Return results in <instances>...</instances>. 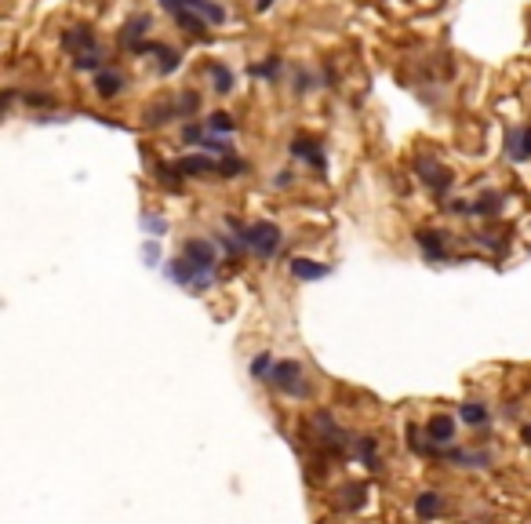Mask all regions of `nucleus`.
Listing matches in <instances>:
<instances>
[{
	"label": "nucleus",
	"instance_id": "nucleus-1",
	"mask_svg": "<svg viewBox=\"0 0 531 524\" xmlns=\"http://www.w3.org/2000/svg\"><path fill=\"white\" fill-rule=\"evenodd\" d=\"M266 383H269L273 390H280L284 397H291V400H306L309 393H313V383L306 379V372H302L299 360H277Z\"/></svg>",
	"mask_w": 531,
	"mask_h": 524
},
{
	"label": "nucleus",
	"instance_id": "nucleus-2",
	"mask_svg": "<svg viewBox=\"0 0 531 524\" xmlns=\"http://www.w3.org/2000/svg\"><path fill=\"white\" fill-rule=\"evenodd\" d=\"M280 240H284V233H280L273 223H252V226H247V237H244V244L259 259H273L277 248H280Z\"/></svg>",
	"mask_w": 531,
	"mask_h": 524
},
{
	"label": "nucleus",
	"instance_id": "nucleus-3",
	"mask_svg": "<svg viewBox=\"0 0 531 524\" xmlns=\"http://www.w3.org/2000/svg\"><path fill=\"white\" fill-rule=\"evenodd\" d=\"M415 171H419V178L426 182L433 193H448L451 182H455V175H451L441 161H433V157H419V161H415Z\"/></svg>",
	"mask_w": 531,
	"mask_h": 524
},
{
	"label": "nucleus",
	"instance_id": "nucleus-4",
	"mask_svg": "<svg viewBox=\"0 0 531 524\" xmlns=\"http://www.w3.org/2000/svg\"><path fill=\"white\" fill-rule=\"evenodd\" d=\"M182 255L190 259L200 273H211L215 266H218V248H215V240H200V237H193V240H186V248H182Z\"/></svg>",
	"mask_w": 531,
	"mask_h": 524
},
{
	"label": "nucleus",
	"instance_id": "nucleus-5",
	"mask_svg": "<svg viewBox=\"0 0 531 524\" xmlns=\"http://www.w3.org/2000/svg\"><path fill=\"white\" fill-rule=\"evenodd\" d=\"M62 48L73 51V55H87V51H99V37H95V29H87V26H70L66 33H62Z\"/></svg>",
	"mask_w": 531,
	"mask_h": 524
},
{
	"label": "nucleus",
	"instance_id": "nucleus-6",
	"mask_svg": "<svg viewBox=\"0 0 531 524\" xmlns=\"http://www.w3.org/2000/svg\"><path fill=\"white\" fill-rule=\"evenodd\" d=\"M175 117H178L175 99H164V102H153V106L142 109V124H146V128H164V124H171Z\"/></svg>",
	"mask_w": 531,
	"mask_h": 524
},
{
	"label": "nucleus",
	"instance_id": "nucleus-7",
	"mask_svg": "<svg viewBox=\"0 0 531 524\" xmlns=\"http://www.w3.org/2000/svg\"><path fill=\"white\" fill-rule=\"evenodd\" d=\"M175 168H178V175H182V178H200V175L218 171V164H215L211 157H204V153H190V157H178V161H175Z\"/></svg>",
	"mask_w": 531,
	"mask_h": 524
},
{
	"label": "nucleus",
	"instance_id": "nucleus-8",
	"mask_svg": "<svg viewBox=\"0 0 531 524\" xmlns=\"http://www.w3.org/2000/svg\"><path fill=\"white\" fill-rule=\"evenodd\" d=\"M426 437L441 448V444H451L455 441V419L451 415H433L429 422H426Z\"/></svg>",
	"mask_w": 531,
	"mask_h": 524
},
{
	"label": "nucleus",
	"instance_id": "nucleus-9",
	"mask_svg": "<svg viewBox=\"0 0 531 524\" xmlns=\"http://www.w3.org/2000/svg\"><path fill=\"white\" fill-rule=\"evenodd\" d=\"M415 240H419V248L426 252V259H433V262L448 259V244H444V233H436V230H419V233H415Z\"/></svg>",
	"mask_w": 531,
	"mask_h": 524
},
{
	"label": "nucleus",
	"instance_id": "nucleus-10",
	"mask_svg": "<svg viewBox=\"0 0 531 524\" xmlns=\"http://www.w3.org/2000/svg\"><path fill=\"white\" fill-rule=\"evenodd\" d=\"M95 91H99V95L102 99H117L120 95V91H124V73L120 70H99L95 73Z\"/></svg>",
	"mask_w": 531,
	"mask_h": 524
},
{
	"label": "nucleus",
	"instance_id": "nucleus-11",
	"mask_svg": "<svg viewBox=\"0 0 531 524\" xmlns=\"http://www.w3.org/2000/svg\"><path fill=\"white\" fill-rule=\"evenodd\" d=\"M448 462H455V466H466V470H481V466H491V455L488 451H462V448H448L444 451Z\"/></svg>",
	"mask_w": 531,
	"mask_h": 524
},
{
	"label": "nucleus",
	"instance_id": "nucleus-12",
	"mask_svg": "<svg viewBox=\"0 0 531 524\" xmlns=\"http://www.w3.org/2000/svg\"><path fill=\"white\" fill-rule=\"evenodd\" d=\"M146 29H149V15H139V18H132L128 26L120 29V48L135 51V48L142 44V37H146Z\"/></svg>",
	"mask_w": 531,
	"mask_h": 524
},
{
	"label": "nucleus",
	"instance_id": "nucleus-13",
	"mask_svg": "<svg viewBox=\"0 0 531 524\" xmlns=\"http://www.w3.org/2000/svg\"><path fill=\"white\" fill-rule=\"evenodd\" d=\"M328 273H331V266H321L313 259H291V277H299V281H321Z\"/></svg>",
	"mask_w": 531,
	"mask_h": 524
},
{
	"label": "nucleus",
	"instance_id": "nucleus-14",
	"mask_svg": "<svg viewBox=\"0 0 531 524\" xmlns=\"http://www.w3.org/2000/svg\"><path fill=\"white\" fill-rule=\"evenodd\" d=\"M441 510H444V496H441V491H422V496L415 499V513L422 520H433Z\"/></svg>",
	"mask_w": 531,
	"mask_h": 524
},
{
	"label": "nucleus",
	"instance_id": "nucleus-15",
	"mask_svg": "<svg viewBox=\"0 0 531 524\" xmlns=\"http://www.w3.org/2000/svg\"><path fill=\"white\" fill-rule=\"evenodd\" d=\"M291 153H295V157H306L309 164H313V168H328V161H324V149L317 146V142H306V139H295L291 142Z\"/></svg>",
	"mask_w": 531,
	"mask_h": 524
},
{
	"label": "nucleus",
	"instance_id": "nucleus-16",
	"mask_svg": "<svg viewBox=\"0 0 531 524\" xmlns=\"http://www.w3.org/2000/svg\"><path fill=\"white\" fill-rule=\"evenodd\" d=\"M190 8H193L208 26H222V22H226V8L215 4V0H190Z\"/></svg>",
	"mask_w": 531,
	"mask_h": 524
},
{
	"label": "nucleus",
	"instance_id": "nucleus-17",
	"mask_svg": "<svg viewBox=\"0 0 531 524\" xmlns=\"http://www.w3.org/2000/svg\"><path fill=\"white\" fill-rule=\"evenodd\" d=\"M503 211V193H495V190H488L484 197H477L473 204H470V215H481V219H488V215H498Z\"/></svg>",
	"mask_w": 531,
	"mask_h": 524
},
{
	"label": "nucleus",
	"instance_id": "nucleus-18",
	"mask_svg": "<svg viewBox=\"0 0 531 524\" xmlns=\"http://www.w3.org/2000/svg\"><path fill=\"white\" fill-rule=\"evenodd\" d=\"M208 73H211V84H215L218 95H230V91H233V73H230V66H226V63H211Z\"/></svg>",
	"mask_w": 531,
	"mask_h": 524
},
{
	"label": "nucleus",
	"instance_id": "nucleus-19",
	"mask_svg": "<svg viewBox=\"0 0 531 524\" xmlns=\"http://www.w3.org/2000/svg\"><path fill=\"white\" fill-rule=\"evenodd\" d=\"M153 55L161 58V63H157V70H161V73H175V70L182 66V51H175V48L157 44V48H153Z\"/></svg>",
	"mask_w": 531,
	"mask_h": 524
},
{
	"label": "nucleus",
	"instance_id": "nucleus-20",
	"mask_svg": "<svg viewBox=\"0 0 531 524\" xmlns=\"http://www.w3.org/2000/svg\"><path fill=\"white\" fill-rule=\"evenodd\" d=\"M208 132H215V135H233V128H237V120L226 113V109H218V113H211L208 117V124H204Z\"/></svg>",
	"mask_w": 531,
	"mask_h": 524
},
{
	"label": "nucleus",
	"instance_id": "nucleus-21",
	"mask_svg": "<svg viewBox=\"0 0 531 524\" xmlns=\"http://www.w3.org/2000/svg\"><path fill=\"white\" fill-rule=\"evenodd\" d=\"M73 66H77L80 73H99V70H106V58H102V51H87V55H77V58H73Z\"/></svg>",
	"mask_w": 531,
	"mask_h": 524
},
{
	"label": "nucleus",
	"instance_id": "nucleus-22",
	"mask_svg": "<svg viewBox=\"0 0 531 524\" xmlns=\"http://www.w3.org/2000/svg\"><path fill=\"white\" fill-rule=\"evenodd\" d=\"M175 106H178V117H197L200 113V95L197 91H182V95L175 99Z\"/></svg>",
	"mask_w": 531,
	"mask_h": 524
},
{
	"label": "nucleus",
	"instance_id": "nucleus-23",
	"mask_svg": "<svg viewBox=\"0 0 531 524\" xmlns=\"http://www.w3.org/2000/svg\"><path fill=\"white\" fill-rule=\"evenodd\" d=\"M280 66H284V58H266V63H255L252 66V77H259V80H273L277 73H280Z\"/></svg>",
	"mask_w": 531,
	"mask_h": 524
},
{
	"label": "nucleus",
	"instance_id": "nucleus-24",
	"mask_svg": "<svg viewBox=\"0 0 531 524\" xmlns=\"http://www.w3.org/2000/svg\"><path fill=\"white\" fill-rule=\"evenodd\" d=\"M375 451H379V441L375 437H357V459L371 470H375Z\"/></svg>",
	"mask_w": 531,
	"mask_h": 524
},
{
	"label": "nucleus",
	"instance_id": "nucleus-25",
	"mask_svg": "<svg viewBox=\"0 0 531 524\" xmlns=\"http://www.w3.org/2000/svg\"><path fill=\"white\" fill-rule=\"evenodd\" d=\"M200 149H204V153H215V157H233V146H230L226 139H218V135H215V139L204 135V139H200Z\"/></svg>",
	"mask_w": 531,
	"mask_h": 524
},
{
	"label": "nucleus",
	"instance_id": "nucleus-26",
	"mask_svg": "<svg viewBox=\"0 0 531 524\" xmlns=\"http://www.w3.org/2000/svg\"><path fill=\"white\" fill-rule=\"evenodd\" d=\"M458 415H462V422H470V426H484L488 422V408L484 405H462Z\"/></svg>",
	"mask_w": 531,
	"mask_h": 524
},
{
	"label": "nucleus",
	"instance_id": "nucleus-27",
	"mask_svg": "<svg viewBox=\"0 0 531 524\" xmlns=\"http://www.w3.org/2000/svg\"><path fill=\"white\" fill-rule=\"evenodd\" d=\"M269 372H273V357H269V353H259V357L252 360V375L266 383V379H269Z\"/></svg>",
	"mask_w": 531,
	"mask_h": 524
},
{
	"label": "nucleus",
	"instance_id": "nucleus-28",
	"mask_svg": "<svg viewBox=\"0 0 531 524\" xmlns=\"http://www.w3.org/2000/svg\"><path fill=\"white\" fill-rule=\"evenodd\" d=\"M22 102L26 106H55V95H48V91H26Z\"/></svg>",
	"mask_w": 531,
	"mask_h": 524
},
{
	"label": "nucleus",
	"instance_id": "nucleus-29",
	"mask_svg": "<svg viewBox=\"0 0 531 524\" xmlns=\"http://www.w3.org/2000/svg\"><path fill=\"white\" fill-rule=\"evenodd\" d=\"M313 84H317V77L309 73V70H299V73H295V91H299V95H306V91H313Z\"/></svg>",
	"mask_w": 531,
	"mask_h": 524
},
{
	"label": "nucleus",
	"instance_id": "nucleus-30",
	"mask_svg": "<svg viewBox=\"0 0 531 524\" xmlns=\"http://www.w3.org/2000/svg\"><path fill=\"white\" fill-rule=\"evenodd\" d=\"M506 153L517 161V153H520V128H510V132H506Z\"/></svg>",
	"mask_w": 531,
	"mask_h": 524
},
{
	"label": "nucleus",
	"instance_id": "nucleus-31",
	"mask_svg": "<svg viewBox=\"0 0 531 524\" xmlns=\"http://www.w3.org/2000/svg\"><path fill=\"white\" fill-rule=\"evenodd\" d=\"M517 161H531V128H520V153Z\"/></svg>",
	"mask_w": 531,
	"mask_h": 524
},
{
	"label": "nucleus",
	"instance_id": "nucleus-32",
	"mask_svg": "<svg viewBox=\"0 0 531 524\" xmlns=\"http://www.w3.org/2000/svg\"><path fill=\"white\" fill-rule=\"evenodd\" d=\"M218 171H226V178H233V175H240V171H244V161H237V157H226L222 164H218Z\"/></svg>",
	"mask_w": 531,
	"mask_h": 524
},
{
	"label": "nucleus",
	"instance_id": "nucleus-33",
	"mask_svg": "<svg viewBox=\"0 0 531 524\" xmlns=\"http://www.w3.org/2000/svg\"><path fill=\"white\" fill-rule=\"evenodd\" d=\"M182 139H186V142H200V139H204V124H197V120H193V124H186V128H182Z\"/></svg>",
	"mask_w": 531,
	"mask_h": 524
},
{
	"label": "nucleus",
	"instance_id": "nucleus-34",
	"mask_svg": "<svg viewBox=\"0 0 531 524\" xmlns=\"http://www.w3.org/2000/svg\"><path fill=\"white\" fill-rule=\"evenodd\" d=\"M277 186H291V171H280L277 175Z\"/></svg>",
	"mask_w": 531,
	"mask_h": 524
},
{
	"label": "nucleus",
	"instance_id": "nucleus-35",
	"mask_svg": "<svg viewBox=\"0 0 531 524\" xmlns=\"http://www.w3.org/2000/svg\"><path fill=\"white\" fill-rule=\"evenodd\" d=\"M520 441H524V444H531V426H524V429H520Z\"/></svg>",
	"mask_w": 531,
	"mask_h": 524
},
{
	"label": "nucleus",
	"instance_id": "nucleus-36",
	"mask_svg": "<svg viewBox=\"0 0 531 524\" xmlns=\"http://www.w3.org/2000/svg\"><path fill=\"white\" fill-rule=\"evenodd\" d=\"M269 4H273V0H255V11H266Z\"/></svg>",
	"mask_w": 531,
	"mask_h": 524
}]
</instances>
